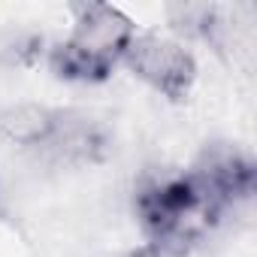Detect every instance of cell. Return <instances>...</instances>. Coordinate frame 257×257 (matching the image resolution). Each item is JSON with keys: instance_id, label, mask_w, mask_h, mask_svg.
<instances>
[{"instance_id": "6da1fadb", "label": "cell", "mask_w": 257, "mask_h": 257, "mask_svg": "<svg viewBox=\"0 0 257 257\" xmlns=\"http://www.w3.org/2000/svg\"><path fill=\"white\" fill-rule=\"evenodd\" d=\"M134 212L146 245L164 257L191 254L224 218V209L191 170L146 176L137 185Z\"/></svg>"}, {"instance_id": "7a4b0ae2", "label": "cell", "mask_w": 257, "mask_h": 257, "mask_svg": "<svg viewBox=\"0 0 257 257\" xmlns=\"http://www.w3.org/2000/svg\"><path fill=\"white\" fill-rule=\"evenodd\" d=\"M0 140L58 167H91L109 152V131L97 118L31 103L0 112Z\"/></svg>"}, {"instance_id": "3957f363", "label": "cell", "mask_w": 257, "mask_h": 257, "mask_svg": "<svg viewBox=\"0 0 257 257\" xmlns=\"http://www.w3.org/2000/svg\"><path fill=\"white\" fill-rule=\"evenodd\" d=\"M73 34L49 52V67L64 82L97 85L112 76L137 25L109 4H70Z\"/></svg>"}, {"instance_id": "277c9868", "label": "cell", "mask_w": 257, "mask_h": 257, "mask_svg": "<svg viewBox=\"0 0 257 257\" xmlns=\"http://www.w3.org/2000/svg\"><path fill=\"white\" fill-rule=\"evenodd\" d=\"M121 64L137 79H143L149 88L170 100H185L197 79V61L194 55L173 37L161 34H140L131 40Z\"/></svg>"}, {"instance_id": "5b68a950", "label": "cell", "mask_w": 257, "mask_h": 257, "mask_svg": "<svg viewBox=\"0 0 257 257\" xmlns=\"http://www.w3.org/2000/svg\"><path fill=\"white\" fill-rule=\"evenodd\" d=\"M191 173L200 179V185L212 194V200L230 212L239 203H248L254 197L257 170L254 161L233 143H212L200 152Z\"/></svg>"}, {"instance_id": "8992f818", "label": "cell", "mask_w": 257, "mask_h": 257, "mask_svg": "<svg viewBox=\"0 0 257 257\" xmlns=\"http://www.w3.org/2000/svg\"><path fill=\"white\" fill-rule=\"evenodd\" d=\"M127 257H164V254H158L155 248H149V245H143L140 251H131V254H127Z\"/></svg>"}]
</instances>
